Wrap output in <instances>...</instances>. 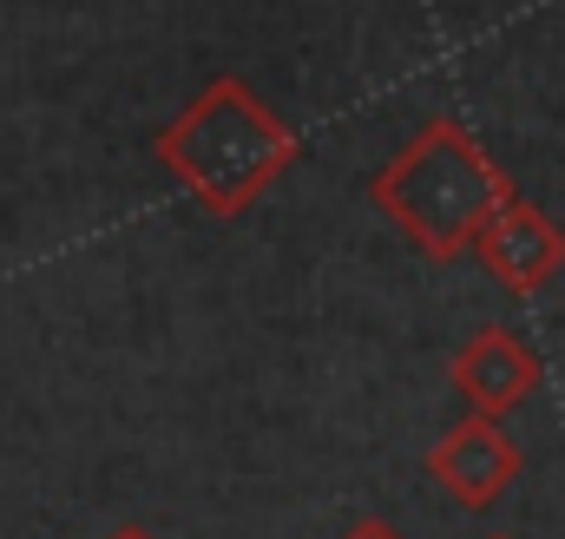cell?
<instances>
[{
	"mask_svg": "<svg viewBox=\"0 0 565 539\" xmlns=\"http://www.w3.org/2000/svg\"><path fill=\"white\" fill-rule=\"evenodd\" d=\"M493 539H507V533H493Z\"/></svg>",
	"mask_w": 565,
	"mask_h": 539,
	"instance_id": "ba28073f",
	"label": "cell"
},
{
	"mask_svg": "<svg viewBox=\"0 0 565 539\" xmlns=\"http://www.w3.org/2000/svg\"><path fill=\"white\" fill-rule=\"evenodd\" d=\"M467 257L487 270L507 296H540V289L565 270V231L546 211H533L520 191H507V198L480 218Z\"/></svg>",
	"mask_w": 565,
	"mask_h": 539,
	"instance_id": "3957f363",
	"label": "cell"
},
{
	"mask_svg": "<svg viewBox=\"0 0 565 539\" xmlns=\"http://www.w3.org/2000/svg\"><path fill=\"white\" fill-rule=\"evenodd\" d=\"M520 467H526V447H520L500 421H487V414L454 421V427L427 447V480H434L460 514H487V507L520 480Z\"/></svg>",
	"mask_w": 565,
	"mask_h": 539,
	"instance_id": "277c9868",
	"label": "cell"
},
{
	"mask_svg": "<svg viewBox=\"0 0 565 539\" xmlns=\"http://www.w3.org/2000/svg\"><path fill=\"white\" fill-rule=\"evenodd\" d=\"M151 151L191 191V204L204 218L231 224V218H244L282 171L302 158V138L257 99L250 80L224 73V80H211L164 133L151 138Z\"/></svg>",
	"mask_w": 565,
	"mask_h": 539,
	"instance_id": "6da1fadb",
	"label": "cell"
},
{
	"mask_svg": "<svg viewBox=\"0 0 565 539\" xmlns=\"http://www.w3.org/2000/svg\"><path fill=\"white\" fill-rule=\"evenodd\" d=\"M106 539H158V533H151V527H139V520H126V527H113Z\"/></svg>",
	"mask_w": 565,
	"mask_h": 539,
	"instance_id": "52a82bcc",
	"label": "cell"
},
{
	"mask_svg": "<svg viewBox=\"0 0 565 539\" xmlns=\"http://www.w3.org/2000/svg\"><path fill=\"white\" fill-rule=\"evenodd\" d=\"M454 395L467 402V414H487V421H507L513 408H526L546 382V362L540 349L520 336V329H473L447 369Z\"/></svg>",
	"mask_w": 565,
	"mask_h": 539,
	"instance_id": "5b68a950",
	"label": "cell"
},
{
	"mask_svg": "<svg viewBox=\"0 0 565 539\" xmlns=\"http://www.w3.org/2000/svg\"><path fill=\"white\" fill-rule=\"evenodd\" d=\"M513 191V178L480 151V138L460 119H427L375 178H369V204L422 251L427 264H454L467 257L480 218Z\"/></svg>",
	"mask_w": 565,
	"mask_h": 539,
	"instance_id": "7a4b0ae2",
	"label": "cell"
},
{
	"mask_svg": "<svg viewBox=\"0 0 565 539\" xmlns=\"http://www.w3.org/2000/svg\"><path fill=\"white\" fill-rule=\"evenodd\" d=\"M342 539H402V533H395L388 520H355V527H349Z\"/></svg>",
	"mask_w": 565,
	"mask_h": 539,
	"instance_id": "8992f818",
	"label": "cell"
}]
</instances>
